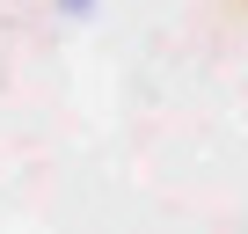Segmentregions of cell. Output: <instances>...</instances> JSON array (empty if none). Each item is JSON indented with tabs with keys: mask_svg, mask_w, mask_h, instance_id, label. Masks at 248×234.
<instances>
[{
	"mask_svg": "<svg viewBox=\"0 0 248 234\" xmlns=\"http://www.w3.org/2000/svg\"><path fill=\"white\" fill-rule=\"evenodd\" d=\"M66 8H88V0H66Z\"/></svg>",
	"mask_w": 248,
	"mask_h": 234,
	"instance_id": "cell-1",
	"label": "cell"
}]
</instances>
